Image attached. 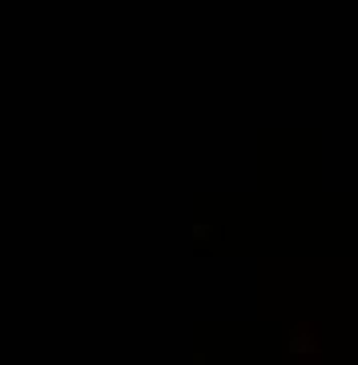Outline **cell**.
Here are the masks:
<instances>
[]
</instances>
